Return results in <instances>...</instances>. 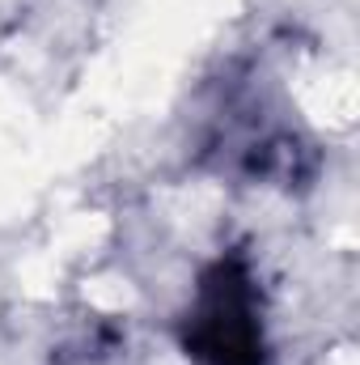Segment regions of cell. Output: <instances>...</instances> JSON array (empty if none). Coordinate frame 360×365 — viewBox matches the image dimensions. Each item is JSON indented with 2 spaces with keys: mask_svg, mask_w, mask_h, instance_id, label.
I'll return each mask as SVG.
<instances>
[{
  "mask_svg": "<svg viewBox=\"0 0 360 365\" xmlns=\"http://www.w3.org/2000/svg\"><path fill=\"white\" fill-rule=\"evenodd\" d=\"M182 340L203 365H263L259 297L242 259H221L203 272Z\"/></svg>",
  "mask_w": 360,
  "mask_h": 365,
  "instance_id": "6da1fadb",
  "label": "cell"
}]
</instances>
